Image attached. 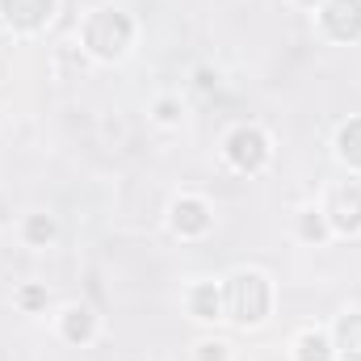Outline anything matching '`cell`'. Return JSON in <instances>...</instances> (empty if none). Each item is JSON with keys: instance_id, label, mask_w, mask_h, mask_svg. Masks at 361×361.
I'll return each mask as SVG.
<instances>
[{"instance_id": "7", "label": "cell", "mask_w": 361, "mask_h": 361, "mask_svg": "<svg viewBox=\"0 0 361 361\" xmlns=\"http://www.w3.org/2000/svg\"><path fill=\"white\" fill-rule=\"evenodd\" d=\"M156 122H164V126H173V122H180V105L173 101V97H164V101L156 105Z\"/></svg>"}, {"instance_id": "4", "label": "cell", "mask_w": 361, "mask_h": 361, "mask_svg": "<svg viewBox=\"0 0 361 361\" xmlns=\"http://www.w3.org/2000/svg\"><path fill=\"white\" fill-rule=\"evenodd\" d=\"M68 341H89L92 336V311L89 307H68V324H63Z\"/></svg>"}, {"instance_id": "5", "label": "cell", "mask_w": 361, "mask_h": 361, "mask_svg": "<svg viewBox=\"0 0 361 361\" xmlns=\"http://www.w3.org/2000/svg\"><path fill=\"white\" fill-rule=\"evenodd\" d=\"M193 315L197 319H219V286H197L193 290Z\"/></svg>"}, {"instance_id": "2", "label": "cell", "mask_w": 361, "mask_h": 361, "mask_svg": "<svg viewBox=\"0 0 361 361\" xmlns=\"http://www.w3.org/2000/svg\"><path fill=\"white\" fill-rule=\"evenodd\" d=\"M206 206L202 202H193V197H185L173 206V227H177L180 235H197V231H206Z\"/></svg>"}, {"instance_id": "9", "label": "cell", "mask_w": 361, "mask_h": 361, "mask_svg": "<svg viewBox=\"0 0 361 361\" xmlns=\"http://www.w3.org/2000/svg\"><path fill=\"white\" fill-rule=\"evenodd\" d=\"M197 349H202V361H223V357H227V353H223V345H219V341H214V345H210V341H206V345H197Z\"/></svg>"}, {"instance_id": "8", "label": "cell", "mask_w": 361, "mask_h": 361, "mask_svg": "<svg viewBox=\"0 0 361 361\" xmlns=\"http://www.w3.org/2000/svg\"><path fill=\"white\" fill-rule=\"evenodd\" d=\"M302 235H324V210H302Z\"/></svg>"}, {"instance_id": "1", "label": "cell", "mask_w": 361, "mask_h": 361, "mask_svg": "<svg viewBox=\"0 0 361 361\" xmlns=\"http://www.w3.org/2000/svg\"><path fill=\"white\" fill-rule=\"evenodd\" d=\"M227 156H231L235 169H252L257 173L269 160V143H265V135L257 126H240V130L227 135Z\"/></svg>"}, {"instance_id": "3", "label": "cell", "mask_w": 361, "mask_h": 361, "mask_svg": "<svg viewBox=\"0 0 361 361\" xmlns=\"http://www.w3.org/2000/svg\"><path fill=\"white\" fill-rule=\"evenodd\" d=\"M298 361H332V345H328V336H319V332L298 336Z\"/></svg>"}, {"instance_id": "6", "label": "cell", "mask_w": 361, "mask_h": 361, "mask_svg": "<svg viewBox=\"0 0 361 361\" xmlns=\"http://www.w3.org/2000/svg\"><path fill=\"white\" fill-rule=\"evenodd\" d=\"M25 235H30L34 244H42V240H51V235H55V223H51L47 214H34V219H30V227H25Z\"/></svg>"}]
</instances>
